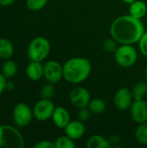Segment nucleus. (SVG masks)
I'll return each instance as SVG.
<instances>
[{
	"label": "nucleus",
	"instance_id": "nucleus-1",
	"mask_svg": "<svg viewBox=\"0 0 147 148\" xmlns=\"http://www.w3.org/2000/svg\"><path fill=\"white\" fill-rule=\"evenodd\" d=\"M145 32V25L141 19L130 14L117 17L110 26L111 36L120 44L137 43Z\"/></svg>",
	"mask_w": 147,
	"mask_h": 148
},
{
	"label": "nucleus",
	"instance_id": "nucleus-2",
	"mask_svg": "<svg viewBox=\"0 0 147 148\" xmlns=\"http://www.w3.org/2000/svg\"><path fill=\"white\" fill-rule=\"evenodd\" d=\"M63 78L72 84H79L86 81L92 71V65L88 59L73 57L63 64Z\"/></svg>",
	"mask_w": 147,
	"mask_h": 148
},
{
	"label": "nucleus",
	"instance_id": "nucleus-3",
	"mask_svg": "<svg viewBox=\"0 0 147 148\" xmlns=\"http://www.w3.org/2000/svg\"><path fill=\"white\" fill-rule=\"evenodd\" d=\"M24 139L21 132L11 125H0V148H23Z\"/></svg>",
	"mask_w": 147,
	"mask_h": 148
},
{
	"label": "nucleus",
	"instance_id": "nucleus-4",
	"mask_svg": "<svg viewBox=\"0 0 147 148\" xmlns=\"http://www.w3.org/2000/svg\"><path fill=\"white\" fill-rule=\"evenodd\" d=\"M50 52V42L43 36H37L31 40L28 46V57L30 61L42 62Z\"/></svg>",
	"mask_w": 147,
	"mask_h": 148
},
{
	"label": "nucleus",
	"instance_id": "nucleus-5",
	"mask_svg": "<svg viewBox=\"0 0 147 148\" xmlns=\"http://www.w3.org/2000/svg\"><path fill=\"white\" fill-rule=\"evenodd\" d=\"M114 59L119 66L131 68L137 62L138 53L132 44H121L114 52Z\"/></svg>",
	"mask_w": 147,
	"mask_h": 148
},
{
	"label": "nucleus",
	"instance_id": "nucleus-6",
	"mask_svg": "<svg viewBox=\"0 0 147 148\" xmlns=\"http://www.w3.org/2000/svg\"><path fill=\"white\" fill-rule=\"evenodd\" d=\"M34 117L33 110L31 108L23 102L16 104L13 109L12 118L15 125L18 127H25L30 124Z\"/></svg>",
	"mask_w": 147,
	"mask_h": 148
},
{
	"label": "nucleus",
	"instance_id": "nucleus-7",
	"mask_svg": "<svg viewBox=\"0 0 147 148\" xmlns=\"http://www.w3.org/2000/svg\"><path fill=\"white\" fill-rule=\"evenodd\" d=\"M43 77L48 82L57 83L63 77L62 65L55 60H49L43 65Z\"/></svg>",
	"mask_w": 147,
	"mask_h": 148
},
{
	"label": "nucleus",
	"instance_id": "nucleus-8",
	"mask_svg": "<svg viewBox=\"0 0 147 148\" xmlns=\"http://www.w3.org/2000/svg\"><path fill=\"white\" fill-rule=\"evenodd\" d=\"M55 108V104L51 100L42 99L33 108L34 117L38 121H45L52 117Z\"/></svg>",
	"mask_w": 147,
	"mask_h": 148
},
{
	"label": "nucleus",
	"instance_id": "nucleus-9",
	"mask_svg": "<svg viewBox=\"0 0 147 148\" xmlns=\"http://www.w3.org/2000/svg\"><path fill=\"white\" fill-rule=\"evenodd\" d=\"M69 101L73 106L80 109L83 108H88L91 101V96L89 91L87 88L78 86L74 88L70 91Z\"/></svg>",
	"mask_w": 147,
	"mask_h": 148
},
{
	"label": "nucleus",
	"instance_id": "nucleus-10",
	"mask_svg": "<svg viewBox=\"0 0 147 148\" xmlns=\"http://www.w3.org/2000/svg\"><path fill=\"white\" fill-rule=\"evenodd\" d=\"M133 96L132 91H130L126 88H121L116 92L114 95L115 107L121 111L127 110L131 108L133 102Z\"/></svg>",
	"mask_w": 147,
	"mask_h": 148
},
{
	"label": "nucleus",
	"instance_id": "nucleus-11",
	"mask_svg": "<svg viewBox=\"0 0 147 148\" xmlns=\"http://www.w3.org/2000/svg\"><path fill=\"white\" fill-rule=\"evenodd\" d=\"M131 115L133 120L138 123L141 124L147 121V101L144 99L134 100L131 108Z\"/></svg>",
	"mask_w": 147,
	"mask_h": 148
},
{
	"label": "nucleus",
	"instance_id": "nucleus-12",
	"mask_svg": "<svg viewBox=\"0 0 147 148\" xmlns=\"http://www.w3.org/2000/svg\"><path fill=\"white\" fill-rule=\"evenodd\" d=\"M64 132L65 134L72 140H79L84 135L86 132L84 122L81 121H70V122L64 128Z\"/></svg>",
	"mask_w": 147,
	"mask_h": 148
},
{
	"label": "nucleus",
	"instance_id": "nucleus-13",
	"mask_svg": "<svg viewBox=\"0 0 147 148\" xmlns=\"http://www.w3.org/2000/svg\"><path fill=\"white\" fill-rule=\"evenodd\" d=\"M54 124L58 128H65L70 122V114L68 111L63 107H56L51 117Z\"/></svg>",
	"mask_w": 147,
	"mask_h": 148
},
{
	"label": "nucleus",
	"instance_id": "nucleus-14",
	"mask_svg": "<svg viewBox=\"0 0 147 148\" xmlns=\"http://www.w3.org/2000/svg\"><path fill=\"white\" fill-rule=\"evenodd\" d=\"M26 75L33 82L40 81L43 77V65L42 62L30 61L26 68Z\"/></svg>",
	"mask_w": 147,
	"mask_h": 148
},
{
	"label": "nucleus",
	"instance_id": "nucleus-15",
	"mask_svg": "<svg viewBox=\"0 0 147 148\" xmlns=\"http://www.w3.org/2000/svg\"><path fill=\"white\" fill-rule=\"evenodd\" d=\"M147 13L146 3L142 0H136L130 3L129 14L136 18L142 19Z\"/></svg>",
	"mask_w": 147,
	"mask_h": 148
},
{
	"label": "nucleus",
	"instance_id": "nucleus-16",
	"mask_svg": "<svg viewBox=\"0 0 147 148\" xmlns=\"http://www.w3.org/2000/svg\"><path fill=\"white\" fill-rule=\"evenodd\" d=\"M88 148H110L112 145L109 140L99 134H94L88 138L86 143Z\"/></svg>",
	"mask_w": 147,
	"mask_h": 148
},
{
	"label": "nucleus",
	"instance_id": "nucleus-17",
	"mask_svg": "<svg viewBox=\"0 0 147 148\" xmlns=\"http://www.w3.org/2000/svg\"><path fill=\"white\" fill-rule=\"evenodd\" d=\"M14 54V46L12 42L3 37H0V59H10Z\"/></svg>",
	"mask_w": 147,
	"mask_h": 148
},
{
	"label": "nucleus",
	"instance_id": "nucleus-18",
	"mask_svg": "<svg viewBox=\"0 0 147 148\" xmlns=\"http://www.w3.org/2000/svg\"><path fill=\"white\" fill-rule=\"evenodd\" d=\"M88 108L91 111L92 114H100L103 113L106 110L107 104H106V102L102 99L95 98V99H93V100L90 101Z\"/></svg>",
	"mask_w": 147,
	"mask_h": 148
},
{
	"label": "nucleus",
	"instance_id": "nucleus-19",
	"mask_svg": "<svg viewBox=\"0 0 147 148\" xmlns=\"http://www.w3.org/2000/svg\"><path fill=\"white\" fill-rule=\"evenodd\" d=\"M17 71L16 63L10 59H7L2 65V74L6 78H12Z\"/></svg>",
	"mask_w": 147,
	"mask_h": 148
},
{
	"label": "nucleus",
	"instance_id": "nucleus-20",
	"mask_svg": "<svg viewBox=\"0 0 147 148\" xmlns=\"http://www.w3.org/2000/svg\"><path fill=\"white\" fill-rule=\"evenodd\" d=\"M133 100H141L144 99L147 93V83L145 82H137L133 88Z\"/></svg>",
	"mask_w": 147,
	"mask_h": 148
},
{
	"label": "nucleus",
	"instance_id": "nucleus-21",
	"mask_svg": "<svg viewBox=\"0 0 147 148\" xmlns=\"http://www.w3.org/2000/svg\"><path fill=\"white\" fill-rule=\"evenodd\" d=\"M136 140L142 145H147V121L139 124L135 132Z\"/></svg>",
	"mask_w": 147,
	"mask_h": 148
},
{
	"label": "nucleus",
	"instance_id": "nucleus-22",
	"mask_svg": "<svg viewBox=\"0 0 147 148\" xmlns=\"http://www.w3.org/2000/svg\"><path fill=\"white\" fill-rule=\"evenodd\" d=\"M55 148H75V144L74 140L69 138L68 135L59 136L55 140Z\"/></svg>",
	"mask_w": 147,
	"mask_h": 148
},
{
	"label": "nucleus",
	"instance_id": "nucleus-23",
	"mask_svg": "<svg viewBox=\"0 0 147 148\" xmlns=\"http://www.w3.org/2000/svg\"><path fill=\"white\" fill-rule=\"evenodd\" d=\"M55 93V88L54 87L53 83L48 82L47 84L43 85L42 88H41L40 91V95L42 97V99H49L51 100Z\"/></svg>",
	"mask_w": 147,
	"mask_h": 148
},
{
	"label": "nucleus",
	"instance_id": "nucleus-24",
	"mask_svg": "<svg viewBox=\"0 0 147 148\" xmlns=\"http://www.w3.org/2000/svg\"><path fill=\"white\" fill-rule=\"evenodd\" d=\"M48 3V0H26V5L32 11L42 10Z\"/></svg>",
	"mask_w": 147,
	"mask_h": 148
},
{
	"label": "nucleus",
	"instance_id": "nucleus-25",
	"mask_svg": "<svg viewBox=\"0 0 147 148\" xmlns=\"http://www.w3.org/2000/svg\"><path fill=\"white\" fill-rule=\"evenodd\" d=\"M118 43L119 42L113 37L110 39H107L103 43V49L107 53H114L116 51L117 48L119 47Z\"/></svg>",
	"mask_w": 147,
	"mask_h": 148
},
{
	"label": "nucleus",
	"instance_id": "nucleus-26",
	"mask_svg": "<svg viewBox=\"0 0 147 148\" xmlns=\"http://www.w3.org/2000/svg\"><path fill=\"white\" fill-rule=\"evenodd\" d=\"M139 48L140 53L145 57H147V31L143 34L140 40L139 41Z\"/></svg>",
	"mask_w": 147,
	"mask_h": 148
},
{
	"label": "nucleus",
	"instance_id": "nucleus-27",
	"mask_svg": "<svg viewBox=\"0 0 147 148\" xmlns=\"http://www.w3.org/2000/svg\"><path fill=\"white\" fill-rule=\"evenodd\" d=\"M91 111L88 109V108H80L79 112H78V119L79 121H82V122H86L90 119L91 116Z\"/></svg>",
	"mask_w": 147,
	"mask_h": 148
},
{
	"label": "nucleus",
	"instance_id": "nucleus-28",
	"mask_svg": "<svg viewBox=\"0 0 147 148\" xmlns=\"http://www.w3.org/2000/svg\"><path fill=\"white\" fill-rule=\"evenodd\" d=\"M34 148H55V143L50 140H44L37 142L34 146Z\"/></svg>",
	"mask_w": 147,
	"mask_h": 148
},
{
	"label": "nucleus",
	"instance_id": "nucleus-29",
	"mask_svg": "<svg viewBox=\"0 0 147 148\" xmlns=\"http://www.w3.org/2000/svg\"><path fill=\"white\" fill-rule=\"evenodd\" d=\"M6 83H7L6 77L2 73H0V95L6 89Z\"/></svg>",
	"mask_w": 147,
	"mask_h": 148
},
{
	"label": "nucleus",
	"instance_id": "nucleus-30",
	"mask_svg": "<svg viewBox=\"0 0 147 148\" xmlns=\"http://www.w3.org/2000/svg\"><path fill=\"white\" fill-rule=\"evenodd\" d=\"M109 142L112 146H114L116 144H118L120 142V137L118 135H113L110 140H109Z\"/></svg>",
	"mask_w": 147,
	"mask_h": 148
},
{
	"label": "nucleus",
	"instance_id": "nucleus-31",
	"mask_svg": "<svg viewBox=\"0 0 147 148\" xmlns=\"http://www.w3.org/2000/svg\"><path fill=\"white\" fill-rule=\"evenodd\" d=\"M16 0H0V5L3 6H9L12 3H14Z\"/></svg>",
	"mask_w": 147,
	"mask_h": 148
},
{
	"label": "nucleus",
	"instance_id": "nucleus-32",
	"mask_svg": "<svg viewBox=\"0 0 147 148\" xmlns=\"http://www.w3.org/2000/svg\"><path fill=\"white\" fill-rule=\"evenodd\" d=\"M15 88V84L10 82H7L6 83V89L7 90H13Z\"/></svg>",
	"mask_w": 147,
	"mask_h": 148
},
{
	"label": "nucleus",
	"instance_id": "nucleus-33",
	"mask_svg": "<svg viewBox=\"0 0 147 148\" xmlns=\"http://www.w3.org/2000/svg\"><path fill=\"white\" fill-rule=\"evenodd\" d=\"M124 3H128V4H130V3H132L133 2H134V1H136V0H122Z\"/></svg>",
	"mask_w": 147,
	"mask_h": 148
},
{
	"label": "nucleus",
	"instance_id": "nucleus-34",
	"mask_svg": "<svg viewBox=\"0 0 147 148\" xmlns=\"http://www.w3.org/2000/svg\"><path fill=\"white\" fill-rule=\"evenodd\" d=\"M145 74H146V79H147V66H146V71H145Z\"/></svg>",
	"mask_w": 147,
	"mask_h": 148
}]
</instances>
